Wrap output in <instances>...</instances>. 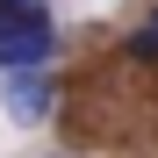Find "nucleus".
Masks as SVG:
<instances>
[{"instance_id":"20e7f679","label":"nucleus","mask_w":158,"mask_h":158,"mask_svg":"<svg viewBox=\"0 0 158 158\" xmlns=\"http://www.w3.org/2000/svg\"><path fill=\"white\" fill-rule=\"evenodd\" d=\"M0 7H36V0H0Z\"/></svg>"},{"instance_id":"f257e3e1","label":"nucleus","mask_w":158,"mask_h":158,"mask_svg":"<svg viewBox=\"0 0 158 158\" xmlns=\"http://www.w3.org/2000/svg\"><path fill=\"white\" fill-rule=\"evenodd\" d=\"M50 58H58V29H50V7L22 15L7 36H0V72H36V65H50Z\"/></svg>"},{"instance_id":"f03ea898","label":"nucleus","mask_w":158,"mask_h":158,"mask_svg":"<svg viewBox=\"0 0 158 158\" xmlns=\"http://www.w3.org/2000/svg\"><path fill=\"white\" fill-rule=\"evenodd\" d=\"M58 115V72L36 65V72H7V122L15 129H36Z\"/></svg>"},{"instance_id":"7ed1b4c3","label":"nucleus","mask_w":158,"mask_h":158,"mask_svg":"<svg viewBox=\"0 0 158 158\" xmlns=\"http://www.w3.org/2000/svg\"><path fill=\"white\" fill-rule=\"evenodd\" d=\"M122 50H129V58H137V65H158V29H151V22H137Z\"/></svg>"},{"instance_id":"39448f33","label":"nucleus","mask_w":158,"mask_h":158,"mask_svg":"<svg viewBox=\"0 0 158 158\" xmlns=\"http://www.w3.org/2000/svg\"><path fill=\"white\" fill-rule=\"evenodd\" d=\"M151 29H158V15H151Z\"/></svg>"},{"instance_id":"423d86ee","label":"nucleus","mask_w":158,"mask_h":158,"mask_svg":"<svg viewBox=\"0 0 158 158\" xmlns=\"http://www.w3.org/2000/svg\"><path fill=\"white\" fill-rule=\"evenodd\" d=\"M50 158H65V151H50Z\"/></svg>"}]
</instances>
